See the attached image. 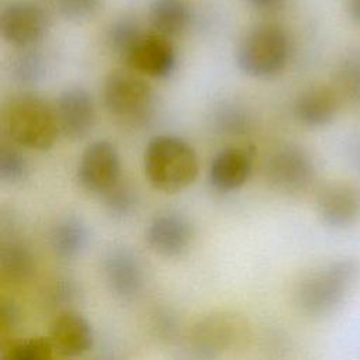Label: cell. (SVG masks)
Listing matches in <instances>:
<instances>
[{
  "instance_id": "20",
  "label": "cell",
  "mask_w": 360,
  "mask_h": 360,
  "mask_svg": "<svg viewBox=\"0 0 360 360\" xmlns=\"http://www.w3.org/2000/svg\"><path fill=\"white\" fill-rule=\"evenodd\" d=\"M46 75V59L37 48L20 49L11 62V76L20 86H35Z\"/></svg>"
},
{
  "instance_id": "16",
  "label": "cell",
  "mask_w": 360,
  "mask_h": 360,
  "mask_svg": "<svg viewBox=\"0 0 360 360\" xmlns=\"http://www.w3.org/2000/svg\"><path fill=\"white\" fill-rule=\"evenodd\" d=\"M340 96L329 86H314L302 91L294 104L295 118L307 127L329 124L339 108Z\"/></svg>"
},
{
  "instance_id": "11",
  "label": "cell",
  "mask_w": 360,
  "mask_h": 360,
  "mask_svg": "<svg viewBox=\"0 0 360 360\" xmlns=\"http://www.w3.org/2000/svg\"><path fill=\"white\" fill-rule=\"evenodd\" d=\"M145 239L156 255L179 257L190 249L194 240V228L186 217L177 212H165L150 221L145 231Z\"/></svg>"
},
{
  "instance_id": "13",
  "label": "cell",
  "mask_w": 360,
  "mask_h": 360,
  "mask_svg": "<svg viewBox=\"0 0 360 360\" xmlns=\"http://www.w3.org/2000/svg\"><path fill=\"white\" fill-rule=\"evenodd\" d=\"M253 158L248 149L231 146L218 152L210 165V184L221 191L229 193L240 188L250 177Z\"/></svg>"
},
{
  "instance_id": "5",
  "label": "cell",
  "mask_w": 360,
  "mask_h": 360,
  "mask_svg": "<svg viewBox=\"0 0 360 360\" xmlns=\"http://www.w3.org/2000/svg\"><path fill=\"white\" fill-rule=\"evenodd\" d=\"M103 100L107 111L127 125L138 127L149 120L153 111V90L138 73L114 70L103 87Z\"/></svg>"
},
{
  "instance_id": "9",
  "label": "cell",
  "mask_w": 360,
  "mask_h": 360,
  "mask_svg": "<svg viewBox=\"0 0 360 360\" xmlns=\"http://www.w3.org/2000/svg\"><path fill=\"white\" fill-rule=\"evenodd\" d=\"M124 63L141 76L166 79L176 69L177 55L172 39L150 30L143 31Z\"/></svg>"
},
{
  "instance_id": "15",
  "label": "cell",
  "mask_w": 360,
  "mask_h": 360,
  "mask_svg": "<svg viewBox=\"0 0 360 360\" xmlns=\"http://www.w3.org/2000/svg\"><path fill=\"white\" fill-rule=\"evenodd\" d=\"M49 339L59 353L65 356H80L91 347L93 330L80 314L65 311L52 321Z\"/></svg>"
},
{
  "instance_id": "17",
  "label": "cell",
  "mask_w": 360,
  "mask_h": 360,
  "mask_svg": "<svg viewBox=\"0 0 360 360\" xmlns=\"http://www.w3.org/2000/svg\"><path fill=\"white\" fill-rule=\"evenodd\" d=\"M148 18L152 31L172 39L190 27L191 10L186 0H153Z\"/></svg>"
},
{
  "instance_id": "10",
  "label": "cell",
  "mask_w": 360,
  "mask_h": 360,
  "mask_svg": "<svg viewBox=\"0 0 360 360\" xmlns=\"http://www.w3.org/2000/svg\"><path fill=\"white\" fill-rule=\"evenodd\" d=\"M59 134L69 141L86 138L96 124V107L91 94L79 86L59 93L55 104Z\"/></svg>"
},
{
  "instance_id": "26",
  "label": "cell",
  "mask_w": 360,
  "mask_h": 360,
  "mask_svg": "<svg viewBox=\"0 0 360 360\" xmlns=\"http://www.w3.org/2000/svg\"><path fill=\"white\" fill-rule=\"evenodd\" d=\"M104 204L110 214L117 218H125L134 212L138 204V195L135 190L120 181L114 188L103 195Z\"/></svg>"
},
{
  "instance_id": "14",
  "label": "cell",
  "mask_w": 360,
  "mask_h": 360,
  "mask_svg": "<svg viewBox=\"0 0 360 360\" xmlns=\"http://www.w3.org/2000/svg\"><path fill=\"white\" fill-rule=\"evenodd\" d=\"M104 276L114 294L131 298L139 292L143 281L142 266L138 257L127 248H114L104 257Z\"/></svg>"
},
{
  "instance_id": "6",
  "label": "cell",
  "mask_w": 360,
  "mask_h": 360,
  "mask_svg": "<svg viewBox=\"0 0 360 360\" xmlns=\"http://www.w3.org/2000/svg\"><path fill=\"white\" fill-rule=\"evenodd\" d=\"M80 186L103 197L121 181V159L114 143L101 139L90 143L77 166Z\"/></svg>"
},
{
  "instance_id": "24",
  "label": "cell",
  "mask_w": 360,
  "mask_h": 360,
  "mask_svg": "<svg viewBox=\"0 0 360 360\" xmlns=\"http://www.w3.org/2000/svg\"><path fill=\"white\" fill-rule=\"evenodd\" d=\"M217 131L226 135L245 134L250 127L249 114L236 104H224L214 114Z\"/></svg>"
},
{
  "instance_id": "2",
  "label": "cell",
  "mask_w": 360,
  "mask_h": 360,
  "mask_svg": "<svg viewBox=\"0 0 360 360\" xmlns=\"http://www.w3.org/2000/svg\"><path fill=\"white\" fill-rule=\"evenodd\" d=\"M143 172L156 190L179 193L197 179L198 158L194 148L184 139L174 135H156L145 148Z\"/></svg>"
},
{
  "instance_id": "27",
  "label": "cell",
  "mask_w": 360,
  "mask_h": 360,
  "mask_svg": "<svg viewBox=\"0 0 360 360\" xmlns=\"http://www.w3.org/2000/svg\"><path fill=\"white\" fill-rule=\"evenodd\" d=\"M58 13L69 21H84L91 18L101 7L103 0H55Z\"/></svg>"
},
{
  "instance_id": "4",
  "label": "cell",
  "mask_w": 360,
  "mask_h": 360,
  "mask_svg": "<svg viewBox=\"0 0 360 360\" xmlns=\"http://www.w3.org/2000/svg\"><path fill=\"white\" fill-rule=\"evenodd\" d=\"M290 38L285 30L264 22L249 30L236 49V65L248 76L269 79L284 70L290 59Z\"/></svg>"
},
{
  "instance_id": "28",
  "label": "cell",
  "mask_w": 360,
  "mask_h": 360,
  "mask_svg": "<svg viewBox=\"0 0 360 360\" xmlns=\"http://www.w3.org/2000/svg\"><path fill=\"white\" fill-rule=\"evenodd\" d=\"M246 3L259 11H273L281 7L284 0H246Z\"/></svg>"
},
{
  "instance_id": "8",
  "label": "cell",
  "mask_w": 360,
  "mask_h": 360,
  "mask_svg": "<svg viewBox=\"0 0 360 360\" xmlns=\"http://www.w3.org/2000/svg\"><path fill=\"white\" fill-rule=\"evenodd\" d=\"M267 183L283 194H300L312 183L314 163L311 158L297 146H283L276 150L266 163Z\"/></svg>"
},
{
  "instance_id": "21",
  "label": "cell",
  "mask_w": 360,
  "mask_h": 360,
  "mask_svg": "<svg viewBox=\"0 0 360 360\" xmlns=\"http://www.w3.org/2000/svg\"><path fill=\"white\" fill-rule=\"evenodd\" d=\"M143 31L131 18H120L114 21L107 31V45L110 51L122 62L127 59Z\"/></svg>"
},
{
  "instance_id": "3",
  "label": "cell",
  "mask_w": 360,
  "mask_h": 360,
  "mask_svg": "<svg viewBox=\"0 0 360 360\" xmlns=\"http://www.w3.org/2000/svg\"><path fill=\"white\" fill-rule=\"evenodd\" d=\"M3 128L14 143L34 150L51 149L59 135L53 105L31 93L20 94L7 104Z\"/></svg>"
},
{
  "instance_id": "23",
  "label": "cell",
  "mask_w": 360,
  "mask_h": 360,
  "mask_svg": "<svg viewBox=\"0 0 360 360\" xmlns=\"http://www.w3.org/2000/svg\"><path fill=\"white\" fill-rule=\"evenodd\" d=\"M336 83L339 96H345L350 104L360 107V56H350L342 62Z\"/></svg>"
},
{
  "instance_id": "18",
  "label": "cell",
  "mask_w": 360,
  "mask_h": 360,
  "mask_svg": "<svg viewBox=\"0 0 360 360\" xmlns=\"http://www.w3.org/2000/svg\"><path fill=\"white\" fill-rule=\"evenodd\" d=\"M51 246L53 252L65 259L73 257L87 242V228L76 217H66L58 221L51 231Z\"/></svg>"
},
{
  "instance_id": "7",
  "label": "cell",
  "mask_w": 360,
  "mask_h": 360,
  "mask_svg": "<svg viewBox=\"0 0 360 360\" xmlns=\"http://www.w3.org/2000/svg\"><path fill=\"white\" fill-rule=\"evenodd\" d=\"M46 30V13L37 3L18 0L7 4L1 10L0 34L4 42L18 51L37 46Z\"/></svg>"
},
{
  "instance_id": "19",
  "label": "cell",
  "mask_w": 360,
  "mask_h": 360,
  "mask_svg": "<svg viewBox=\"0 0 360 360\" xmlns=\"http://www.w3.org/2000/svg\"><path fill=\"white\" fill-rule=\"evenodd\" d=\"M232 323L224 316H214L202 321L194 332V343L198 352L204 354H215L224 350L233 339Z\"/></svg>"
},
{
  "instance_id": "1",
  "label": "cell",
  "mask_w": 360,
  "mask_h": 360,
  "mask_svg": "<svg viewBox=\"0 0 360 360\" xmlns=\"http://www.w3.org/2000/svg\"><path fill=\"white\" fill-rule=\"evenodd\" d=\"M360 280V263L340 259L305 274L297 284L295 304L308 316L319 318L335 312Z\"/></svg>"
},
{
  "instance_id": "29",
  "label": "cell",
  "mask_w": 360,
  "mask_h": 360,
  "mask_svg": "<svg viewBox=\"0 0 360 360\" xmlns=\"http://www.w3.org/2000/svg\"><path fill=\"white\" fill-rule=\"evenodd\" d=\"M349 14L353 18V21L360 25V0H350Z\"/></svg>"
},
{
  "instance_id": "25",
  "label": "cell",
  "mask_w": 360,
  "mask_h": 360,
  "mask_svg": "<svg viewBox=\"0 0 360 360\" xmlns=\"http://www.w3.org/2000/svg\"><path fill=\"white\" fill-rule=\"evenodd\" d=\"M31 255L20 243H10L3 248L1 266L7 277L13 280H21L31 271Z\"/></svg>"
},
{
  "instance_id": "22",
  "label": "cell",
  "mask_w": 360,
  "mask_h": 360,
  "mask_svg": "<svg viewBox=\"0 0 360 360\" xmlns=\"http://www.w3.org/2000/svg\"><path fill=\"white\" fill-rule=\"evenodd\" d=\"M30 167L24 155L13 145L0 146V180L4 184H18L28 176Z\"/></svg>"
},
{
  "instance_id": "30",
  "label": "cell",
  "mask_w": 360,
  "mask_h": 360,
  "mask_svg": "<svg viewBox=\"0 0 360 360\" xmlns=\"http://www.w3.org/2000/svg\"><path fill=\"white\" fill-rule=\"evenodd\" d=\"M17 360H42V359H17Z\"/></svg>"
},
{
  "instance_id": "12",
  "label": "cell",
  "mask_w": 360,
  "mask_h": 360,
  "mask_svg": "<svg viewBox=\"0 0 360 360\" xmlns=\"http://www.w3.org/2000/svg\"><path fill=\"white\" fill-rule=\"evenodd\" d=\"M316 208L328 226H350L360 217V191L343 183L326 186L318 194Z\"/></svg>"
}]
</instances>
